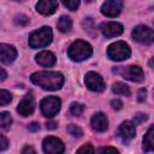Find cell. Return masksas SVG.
<instances>
[{
    "label": "cell",
    "mask_w": 154,
    "mask_h": 154,
    "mask_svg": "<svg viewBox=\"0 0 154 154\" xmlns=\"http://www.w3.org/2000/svg\"><path fill=\"white\" fill-rule=\"evenodd\" d=\"M31 82L45 90H58L64 84V76L57 71H38L31 75Z\"/></svg>",
    "instance_id": "obj_1"
},
{
    "label": "cell",
    "mask_w": 154,
    "mask_h": 154,
    "mask_svg": "<svg viewBox=\"0 0 154 154\" xmlns=\"http://www.w3.org/2000/svg\"><path fill=\"white\" fill-rule=\"evenodd\" d=\"M53 32L49 26H42L38 30H35L29 36V46L31 48H42L48 46L52 42Z\"/></svg>",
    "instance_id": "obj_2"
},
{
    "label": "cell",
    "mask_w": 154,
    "mask_h": 154,
    "mask_svg": "<svg viewBox=\"0 0 154 154\" xmlns=\"http://www.w3.org/2000/svg\"><path fill=\"white\" fill-rule=\"evenodd\" d=\"M93 53V48L91 46L83 41V40H77L75 41L67 49V54L69 57L73 60V61H82L88 59Z\"/></svg>",
    "instance_id": "obj_3"
},
{
    "label": "cell",
    "mask_w": 154,
    "mask_h": 154,
    "mask_svg": "<svg viewBox=\"0 0 154 154\" xmlns=\"http://www.w3.org/2000/svg\"><path fill=\"white\" fill-rule=\"evenodd\" d=\"M131 54V49L129 47L128 43H125L124 41H117L112 45L108 46L107 49V55L111 60L114 61H123L125 59H128Z\"/></svg>",
    "instance_id": "obj_4"
},
{
    "label": "cell",
    "mask_w": 154,
    "mask_h": 154,
    "mask_svg": "<svg viewBox=\"0 0 154 154\" xmlns=\"http://www.w3.org/2000/svg\"><path fill=\"white\" fill-rule=\"evenodd\" d=\"M113 72L120 75L123 78L129 79L131 82H142L144 79V73L142 69L137 65L130 66H117L113 69Z\"/></svg>",
    "instance_id": "obj_5"
},
{
    "label": "cell",
    "mask_w": 154,
    "mask_h": 154,
    "mask_svg": "<svg viewBox=\"0 0 154 154\" xmlns=\"http://www.w3.org/2000/svg\"><path fill=\"white\" fill-rule=\"evenodd\" d=\"M60 107H61V101L59 97L57 96H48V97H45L41 103H40V108H41V112L43 113V116L48 117V118H52L54 117L59 111H60Z\"/></svg>",
    "instance_id": "obj_6"
},
{
    "label": "cell",
    "mask_w": 154,
    "mask_h": 154,
    "mask_svg": "<svg viewBox=\"0 0 154 154\" xmlns=\"http://www.w3.org/2000/svg\"><path fill=\"white\" fill-rule=\"evenodd\" d=\"M132 38L142 45H150L154 40L153 30L147 25H137L132 30Z\"/></svg>",
    "instance_id": "obj_7"
},
{
    "label": "cell",
    "mask_w": 154,
    "mask_h": 154,
    "mask_svg": "<svg viewBox=\"0 0 154 154\" xmlns=\"http://www.w3.org/2000/svg\"><path fill=\"white\" fill-rule=\"evenodd\" d=\"M42 148H43V152L47 154H61L65 150V146L63 141L54 136L46 137L43 140Z\"/></svg>",
    "instance_id": "obj_8"
},
{
    "label": "cell",
    "mask_w": 154,
    "mask_h": 154,
    "mask_svg": "<svg viewBox=\"0 0 154 154\" xmlns=\"http://www.w3.org/2000/svg\"><path fill=\"white\" fill-rule=\"evenodd\" d=\"M84 82H85V85L88 87V89H90L93 91H102L106 87L103 78L99 73L93 72V71H90L85 75Z\"/></svg>",
    "instance_id": "obj_9"
},
{
    "label": "cell",
    "mask_w": 154,
    "mask_h": 154,
    "mask_svg": "<svg viewBox=\"0 0 154 154\" xmlns=\"http://www.w3.org/2000/svg\"><path fill=\"white\" fill-rule=\"evenodd\" d=\"M123 8L122 0H106L101 6V13L106 17H117Z\"/></svg>",
    "instance_id": "obj_10"
},
{
    "label": "cell",
    "mask_w": 154,
    "mask_h": 154,
    "mask_svg": "<svg viewBox=\"0 0 154 154\" xmlns=\"http://www.w3.org/2000/svg\"><path fill=\"white\" fill-rule=\"evenodd\" d=\"M34 109H35V99H34L31 93H28L22 99V101L19 102V105L17 107V111L23 117H28L34 112Z\"/></svg>",
    "instance_id": "obj_11"
},
{
    "label": "cell",
    "mask_w": 154,
    "mask_h": 154,
    "mask_svg": "<svg viewBox=\"0 0 154 154\" xmlns=\"http://www.w3.org/2000/svg\"><path fill=\"white\" fill-rule=\"evenodd\" d=\"M118 135L124 143H129L136 136L135 124L132 122H123L118 129Z\"/></svg>",
    "instance_id": "obj_12"
},
{
    "label": "cell",
    "mask_w": 154,
    "mask_h": 154,
    "mask_svg": "<svg viewBox=\"0 0 154 154\" xmlns=\"http://www.w3.org/2000/svg\"><path fill=\"white\" fill-rule=\"evenodd\" d=\"M17 58V49L7 43L0 45V60L4 64H11Z\"/></svg>",
    "instance_id": "obj_13"
},
{
    "label": "cell",
    "mask_w": 154,
    "mask_h": 154,
    "mask_svg": "<svg viewBox=\"0 0 154 154\" xmlns=\"http://www.w3.org/2000/svg\"><path fill=\"white\" fill-rule=\"evenodd\" d=\"M100 29H101L102 34L107 37H116V36H119L123 32V25L117 23V22L102 23Z\"/></svg>",
    "instance_id": "obj_14"
},
{
    "label": "cell",
    "mask_w": 154,
    "mask_h": 154,
    "mask_svg": "<svg viewBox=\"0 0 154 154\" xmlns=\"http://www.w3.org/2000/svg\"><path fill=\"white\" fill-rule=\"evenodd\" d=\"M58 8V0H38L36 4V10L41 14L49 16L53 14Z\"/></svg>",
    "instance_id": "obj_15"
},
{
    "label": "cell",
    "mask_w": 154,
    "mask_h": 154,
    "mask_svg": "<svg viewBox=\"0 0 154 154\" xmlns=\"http://www.w3.org/2000/svg\"><path fill=\"white\" fill-rule=\"evenodd\" d=\"M90 124H91V128H93L95 131H97V132H103V131H106L107 128H108L107 117H106L103 113H101V112L95 113V114L93 116Z\"/></svg>",
    "instance_id": "obj_16"
},
{
    "label": "cell",
    "mask_w": 154,
    "mask_h": 154,
    "mask_svg": "<svg viewBox=\"0 0 154 154\" xmlns=\"http://www.w3.org/2000/svg\"><path fill=\"white\" fill-rule=\"evenodd\" d=\"M57 59H55V55L52 53V52H48V51H43V52H40L37 55H36V63L41 66H45V67H51L55 64Z\"/></svg>",
    "instance_id": "obj_17"
},
{
    "label": "cell",
    "mask_w": 154,
    "mask_h": 154,
    "mask_svg": "<svg viewBox=\"0 0 154 154\" xmlns=\"http://www.w3.org/2000/svg\"><path fill=\"white\" fill-rule=\"evenodd\" d=\"M153 135H154V128L150 126V128L148 129V131L146 132L144 137H143V150H144V152H152V150L154 149Z\"/></svg>",
    "instance_id": "obj_18"
},
{
    "label": "cell",
    "mask_w": 154,
    "mask_h": 154,
    "mask_svg": "<svg viewBox=\"0 0 154 154\" xmlns=\"http://www.w3.org/2000/svg\"><path fill=\"white\" fill-rule=\"evenodd\" d=\"M57 26L59 29V31L61 32H69L72 28V20L70 17L67 16H61L57 23Z\"/></svg>",
    "instance_id": "obj_19"
},
{
    "label": "cell",
    "mask_w": 154,
    "mask_h": 154,
    "mask_svg": "<svg viewBox=\"0 0 154 154\" xmlns=\"http://www.w3.org/2000/svg\"><path fill=\"white\" fill-rule=\"evenodd\" d=\"M112 90L113 93L118 94V95H124V96H129L130 95V89L129 87L125 84V83H122V82H117L113 84L112 87Z\"/></svg>",
    "instance_id": "obj_20"
},
{
    "label": "cell",
    "mask_w": 154,
    "mask_h": 154,
    "mask_svg": "<svg viewBox=\"0 0 154 154\" xmlns=\"http://www.w3.org/2000/svg\"><path fill=\"white\" fill-rule=\"evenodd\" d=\"M12 124V117L8 112H1L0 113V128L4 130H8Z\"/></svg>",
    "instance_id": "obj_21"
},
{
    "label": "cell",
    "mask_w": 154,
    "mask_h": 154,
    "mask_svg": "<svg viewBox=\"0 0 154 154\" xmlns=\"http://www.w3.org/2000/svg\"><path fill=\"white\" fill-rule=\"evenodd\" d=\"M12 100V96L11 94L7 91V90H4V89H0V106H5V105H8Z\"/></svg>",
    "instance_id": "obj_22"
},
{
    "label": "cell",
    "mask_w": 154,
    "mask_h": 154,
    "mask_svg": "<svg viewBox=\"0 0 154 154\" xmlns=\"http://www.w3.org/2000/svg\"><path fill=\"white\" fill-rule=\"evenodd\" d=\"M83 111H84V107H83V105H81V103H78V102H72L71 103V106H70V112L73 114V116H81L82 113H83Z\"/></svg>",
    "instance_id": "obj_23"
},
{
    "label": "cell",
    "mask_w": 154,
    "mask_h": 154,
    "mask_svg": "<svg viewBox=\"0 0 154 154\" xmlns=\"http://www.w3.org/2000/svg\"><path fill=\"white\" fill-rule=\"evenodd\" d=\"M67 132L71 135V136H73V137H81L82 136V129L79 128V126H77V125H75V124H70L69 126H67Z\"/></svg>",
    "instance_id": "obj_24"
},
{
    "label": "cell",
    "mask_w": 154,
    "mask_h": 154,
    "mask_svg": "<svg viewBox=\"0 0 154 154\" xmlns=\"http://www.w3.org/2000/svg\"><path fill=\"white\" fill-rule=\"evenodd\" d=\"M61 1H63L64 6L71 11L77 10V7L79 6V0H61Z\"/></svg>",
    "instance_id": "obj_25"
},
{
    "label": "cell",
    "mask_w": 154,
    "mask_h": 154,
    "mask_svg": "<svg viewBox=\"0 0 154 154\" xmlns=\"http://www.w3.org/2000/svg\"><path fill=\"white\" fill-rule=\"evenodd\" d=\"M144 120H147V114H144V113H136L134 116V124L135 125L136 124H141Z\"/></svg>",
    "instance_id": "obj_26"
},
{
    "label": "cell",
    "mask_w": 154,
    "mask_h": 154,
    "mask_svg": "<svg viewBox=\"0 0 154 154\" xmlns=\"http://www.w3.org/2000/svg\"><path fill=\"white\" fill-rule=\"evenodd\" d=\"M16 23L19 25H26L29 23V18L25 14H19L16 17Z\"/></svg>",
    "instance_id": "obj_27"
},
{
    "label": "cell",
    "mask_w": 154,
    "mask_h": 154,
    "mask_svg": "<svg viewBox=\"0 0 154 154\" xmlns=\"http://www.w3.org/2000/svg\"><path fill=\"white\" fill-rule=\"evenodd\" d=\"M77 152H78V153H94V148L91 147V144L87 143V144L82 146L81 148H78Z\"/></svg>",
    "instance_id": "obj_28"
},
{
    "label": "cell",
    "mask_w": 154,
    "mask_h": 154,
    "mask_svg": "<svg viewBox=\"0 0 154 154\" xmlns=\"http://www.w3.org/2000/svg\"><path fill=\"white\" fill-rule=\"evenodd\" d=\"M7 147H8V141H7V138H6L4 135L0 134V152L7 149Z\"/></svg>",
    "instance_id": "obj_29"
},
{
    "label": "cell",
    "mask_w": 154,
    "mask_h": 154,
    "mask_svg": "<svg viewBox=\"0 0 154 154\" xmlns=\"http://www.w3.org/2000/svg\"><path fill=\"white\" fill-rule=\"evenodd\" d=\"M146 96H147V90L143 88V89H140L138 91V101L140 102H143L146 100Z\"/></svg>",
    "instance_id": "obj_30"
},
{
    "label": "cell",
    "mask_w": 154,
    "mask_h": 154,
    "mask_svg": "<svg viewBox=\"0 0 154 154\" xmlns=\"http://www.w3.org/2000/svg\"><path fill=\"white\" fill-rule=\"evenodd\" d=\"M111 105H112V107L114 108V109H120L122 108V106H123V102L120 101V100H112V102H111Z\"/></svg>",
    "instance_id": "obj_31"
},
{
    "label": "cell",
    "mask_w": 154,
    "mask_h": 154,
    "mask_svg": "<svg viewBox=\"0 0 154 154\" xmlns=\"http://www.w3.org/2000/svg\"><path fill=\"white\" fill-rule=\"evenodd\" d=\"M100 153H103V152H111V153H118V150L116 148H112V147H102L99 149Z\"/></svg>",
    "instance_id": "obj_32"
},
{
    "label": "cell",
    "mask_w": 154,
    "mask_h": 154,
    "mask_svg": "<svg viewBox=\"0 0 154 154\" xmlns=\"http://www.w3.org/2000/svg\"><path fill=\"white\" fill-rule=\"evenodd\" d=\"M28 129L30 130V131H37L38 129H40V124L38 123H31V124H29V126H28Z\"/></svg>",
    "instance_id": "obj_33"
},
{
    "label": "cell",
    "mask_w": 154,
    "mask_h": 154,
    "mask_svg": "<svg viewBox=\"0 0 154 154\" xmlns=\"http://www.w3.org/2000/svg\"><path fill=\"white\" fill-rule=\"evenodd\" d=\"M6 77H7V73H6V71H5L4 69H1V67H0V82L5 81V79H6Z\"/></svg>",
    "instance_id": "obj_34"
},
{
    "label": "cell",
    "mask_w": 154,
    "mask_h": 154,
    "mask_svg": "<svg viewBox=\"0 0 154 154\" xmlns=\"http://www.w3.org/2000/svg\"><path fill=\"white\" fill-rule=\"evenodd\" d=\"M57 123L55 122H48L47 123V129H49V130H53V129H55L57 128Z\"/></svg>",
    "instance_id": "obj_35"
},
{
    "label": "cell",
    "mask_w": 154,
    "mask_h": 154,
    "mask_svg": "<svg viewBox=\"0 0 154 154\" xmlns=\"http://www.w3.org/2000/svg\"><path fill=\"white\" fill-rule=\"evenodd\" d=\"M22 153H23V154H25V153H34V154H35L36 152H35V149H32L31 147H25V148H23Z\"/></svg>",
    "instance_id": "obj_36"
},
{
    "label": "cell",
    "mask_w": 154,
    "mask_h": 154,
    "mask_svg": "<svg viewBox=\"0 0 154 154\" xmlns=\"http://www.w3.org/2000/svg\"><path fill=\"white\" fill-rule=\"evenodd\" d=\"M87 2H91V1H94V0H85Z\"/></svg>",
    "instance_id": "obj_37"
},
{
    "label": "cell",
    "mask_w": 154,
    "mask_h": 154,
    "mask_svg": "<svg viewBox=\"0 0 154 154\" xmlns=\"http://www.w3.org/2000/svg\"><path fill=\"white\" fill-rule=\"evenodd\" d=\"M17 1H24V0H17Z\"/></svg>",
    "instance_id": "obj_38"
}]
</instances>
